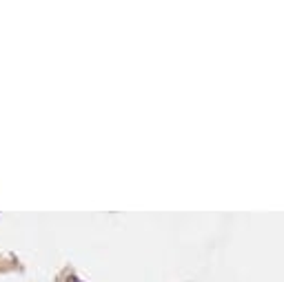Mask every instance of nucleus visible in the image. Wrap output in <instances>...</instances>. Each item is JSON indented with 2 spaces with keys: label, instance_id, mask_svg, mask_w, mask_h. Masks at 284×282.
I'll return each instance as SVG.
<instances>
[{
  "label": "nucleus",
  "instance_id": "1",
  "mask_svg": "<svg viewBox=\"0 0 284 282\" xmlns=\"http://www.w3.org/2000/svg\"><path fill=\"white\" fill-rule=\"evenodd\" d=\"M67 282H80L76 276H69V278H67Z\"/></svg>",
  "mask_w": 284,
  "mask_h": 282
}]
</instances>
